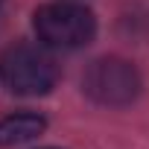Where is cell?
<instances>
[{"label": "cell", "mask_w": 149, "mask_h": 149, "mask_svg": "<svg viewBox=\"0 0 149 149\" xmlns=\"http://www.w3.org/2000/svg\"><path fill=\"white\" fill-rule=\"evenodd\" d=\"M0 79L12 94L41 97L56 88L58 64L44 47L18 41V44L6 47L3 56H0Z\"/></svg>", "instance_id": "1"}, {"label": "cell", "mask_w": 149, "mask_h": 149, "mask_svg": "<svg viewBox=\"0 0 149 149\" xmlns=\"http://www.w3.org/2000/svg\"><path fill=\"white\" fill-rule=\"evenodd\" d=\"M0 3H3V0H0Z\"/></svg>", "instance_id": "5"}, {"label": "cell", "mask_w": 149, "mask_h": 149, "mask_svg": "<svg viewBox=\"0 0 149 149\" xmlns=\"http://www.w3.org/2000/svg\"><path fill=\"white\" fill-rule=\"evenodd\" d=\"M32 26L38 41L56 50H79L94 41L97 35V18L91 9L82 3H70V0H58V3H44L32 15Z\"/></svg>", "instance_id": "2"}, {"label": "cell", "mask_w": 149, "mask_h": 149, "mask_svg": "<svg viewBox=\"0 0 149 149\" xmlns=\"http://www.w3.org/2000/svg\"><path fill=\"white\" fill-rule=\"evenodd\" d=\"M47 129V120L41 114H32V111H18V114H9L0 120V146H21V143H29L35 140L38 134H44Z\"/></svg>", "instance_id": "4"}, {"label": "cell", "mask_w": 149, "mask_h": 149, "mask_svg": "<svg viewBox=\"0 0 149 149\" xmlns=\"http://www.w3.org/2000/svg\"><path fill=\"white\" fill-rule=\"evenodd\" d=\"M140 88L143 82H140L137 67L120 56H105V58L91 61L82 76V91L97 105H108V108H123L134 102Z\"/></svg>", "instance_id": "3"}]
</instances>
